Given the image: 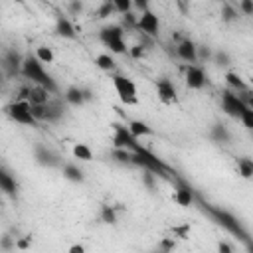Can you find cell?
I'll list each match as a JSON object with an SVG mask.
<instances>
[{
    "label": "cell",
    "instance_id": "obj_25",
    "mask_svg": "<svg viewBox=\"0 0 253 253\" xmlns=\"http://www.w3.org/2000/svg\"><path fill=\"white\" fill-rule=\"evenodd\" d=\"M95 65H97L99 69H103V71H115V67H117L113 55H109V53H99V55L95 57Z\"/></svg>",
    "mask_w": 253,
    "mask_h": 253
},
{
    "label": "cell",
    "instance_id": "obj_36",
    "mask_svg": "<svg viewBox=\"0 0 253 253\" xmlns=\"http://www.w3.org/2000/svg\"><path fill=\"white\" fill-rule=\"evenodd\" d=\"M154 178H156V174L144 170V174H142V184H144L148 190H154Z\"/></svg>",
    "mask_w": 253,
    "mask_h": 253
},
{
    "label": "cell",
    "instance_id": "obj_2",
    "mask_svg": "<svg viewBox=\"0 0 253 253\" xmlns=\"http://www.w3.org/2000/svg\"><path fill=\"white\" fill-rule=\"evenodd\" d=\"M26 79H32L36 85H42L45 87L49 93H57V83L55 79L43 69L42 61L36 57V55H26L24 61H22V71H20Z\"/></svg>",
    "mask_w": 253,
    "mask_h": 253
},
{
    "label": "cell",
    "instance_id": "obj_40",
    "mask_svg": "<svg viewBox=\"0 0 253 253\" xmlns=\"http://www.w3.org/2000/svg\"><path fill=\"white\" fill-rule=\"evenodd\" d=\"M239 8H241V12L245 16H251L253 14V0H241L239 2Z\"/></svg>",
    "mask_w": 253,
    "mask_h": 253
},
{
    "label": "cell",
    "instance_id": "obj_43",
    "mask_svg": "<svg viewBox=\"0 0 253 253\" xmlns=\"http://www.w3.org/2000/svg\"><path fill=\"white\" fill-rule=\"evenodd\" d=\"M130 55H132L134 59H140V57L144 55V45H132V47H130Z\"/></svg>",
    "mask_w": 253,
    "mask_h": 253
},
{
    "label": "cell",
    "instance_id": "obj_7",
    "mask_svg": "<svg viewBox=\"0 0 253 253\" xmlns=\"http://www.w3.org/2000/svg\"><path fill=\"white\" fill-rule=\"evenodd\" d=\"M6 115L14 121V123H20V125H26V126H36L38 121L34 119L32 111H30V103L28 101H14L6 107Z\"/></svg>",
    "mask_w": 253,
    "mask_h": 253
},
{
    "label": "cell",
    "instance_id": "obj_47",
    "mask_svg": "<svg viewBox=\"0 0 253 253\" xmlns=\"http://www.w3.org/2000/svg\"><path fill=\"white\" fill-rule=\"evenodd\" d=\"M16 247L26 249V247H28V239H20V241H16Z\"/></svg>",
    "mask_w": 253,
    "mask_h": 253
},
{
    "label": "cell",
    "instance_id": "obj_24",
    "mask_svg": "<svg viewBox=\"0 0 253 253\" xmlns=\"http://www.w3.org/2000/svg\"><path fill=\"white\" fill-rule=\"evenodd\" d=\"M237 172H239V176L243 180H251L253 178V160L247 158V156L239 158L237 160Z\"/></svg>",
    "mask_w": 253,
    "mask_h": 253
},
{
    "label": "cell",
    "instance_id": "obj_34",
    "mask_svg": "<svg viewBox=\"0 0 253 253\" xmlns=\"http://www.w3.org/2000/svg\"><path fill=\"white\" fill-rule=\"evenodd\" d=\"M111 2H113L115 10H117L119 14H126V12L132 10V0H111Z\"/></svg>",
    "mask_w": 253,
    "mask_h": 253
},
{
    "label": "cell",
    "instance_id": "obj_45",
    "mask_svg": "<svg viewBox=\"0 0 253 253\" xmlns=\"http://www.w3.org/2000/svg\"><path fill=\"white\" fill-rule=\"evenodd\" d=\"M67 251H69V253H83V251H85V247H83L81 243H75V245H71Z\"/></svg>",
    "mask_w": 253,
    "mask_h": 253
},
{
    "label": "cell",
    "instance_id": "obj_14",
    "mask_svg": "<svg viewBox=\"0 0 253 253\" xmlns=\"http://www.w3.org/2000/svg\"><path fill=\"white\" fill-rule=\"evenodd\" d=\"M53 32H55L57 38H63V40H75V38H77V30H75V26H73L71 20L65 18L63 14H57Z\"/></svg>",
    "mask_w": 253,
    "mask_h": 253
},
{
    "label": "cell",
    "instance_id": "obj_10",
    "mask_svg": "<svg viewBox=\"0 0 253 253\" xmlns=\"http://www.w3.org/2000/svg\"><path fill=\"white\" fill-rule=\"evenodd\" d=\"M184 79H186V87L194 89V91H200L208 85L206 71L196 63H188V67L184 69Z\"/></svg>",
    "mask_w": 253,
    "mask_h": 253
},
{
    "label": "cell",
    "instance_id": "obj_37",
    "mask_svg": "<svg viewBox=\"0 0 253 253\" xmlns=\"http://www.w3.org/2000/svg\"><path fill=\"white\" fill-rule=\"evenodd\" d=\"M158 249H160V251H172V249H176V241L166 237V239H162V241L158 243Z\"/></svg>",
    "mask_w": 253,
    "mask_h": 253
},
{
    "label": "cell",
    "instance_id": "obj_27",
    "mask_svg": "<svg viewBox=\"0 0 253 253\" xmlns=\"http://www.w3.org/2000/svg\"><path fill=\"white\" fill-rule=\"evenodd\" d=\"M71 152H73L75 158H79V160H83V162L93 160V152H91V148H89L87 144H83V142H77V144L71 148Z\"/></svg>",
    "mask_w": 253,
    "mask_h": 253
},
{
    "label": "cell",
    "instance_id": "obj_9",
    "mask_svg": "<svg viewBox=\"0 0 253 253\" xmlns=\"http://www.w3.org/2000/svg\"><path fill=\"white\" fill-rule=\"evenodd\" d=\"M243 109H245V103L239 99V95H237L235 91L225 89V91L221 93V111H223L227 117L239 119V115H241Z\"/></svg>",
    "mask_w": 253,
    "mask_h": 253
},
{
    "label": "cell",
    "instance_id": "obj_13",
    "mask_svg": "<svg viewBox=\"0 0 253 253\" xmlns=\"http://www.w3.org/2000/svg\"><path fill=\"white\" fill-rule=\"evenodd\" d=\"M156 95H158V101L162 105H172L178 101V93H176V87L174 83L168 79V77H160L156 81Z\"/></svg>",
    "mask_w": 253,
    "mask_h": 253
},
{
    "label": "cell",
    "instance_id": "obj_29",
    "mask_svg": "<svg viewBox=\"0 0 253 253\" xmlns=\"http://www.w3.org/2000/svg\"><path fill=\"white\" fill-rule=\"evenodd\" d=\"M42 63H53V59H55V55H53V51L47 47V45H40L38 49H36V53H34Z\"/></svg>",
    "mask_w": 253,
    "mask_h": 253
},
{
    "label": "cell",
    "instance_id": "obj_8",
    "mask_svg": "<svg viewBox=\"0 0 253 253\" xmlns=\"http://www.w3.org/2000/svg\"><path fill=\"white\" fill-rule=\"evenodd\" d=\"M174 178H176V184H174V202L182 208H190L194 206V200H196V190L186 182L182 180L180 176H176L174 172Z\"/></svg>",
    "mask_w": 253,
    "mask_h": 253
},
{
    "label": "cell",
    "instance_id": "obj_39",
    "mask_svg": "<svg viewBox=\"0 0 253 253\" xmlns=\"http://www.w3.org/2000/svg\"><path fill=\"white\" fill-rule=\"evenodd\" d=\"M211 55H213V51L208 47V45H202V47H198V59H211Z\"/></svg>",
    "mask_w": 253,
    "mask_h": 253
},
{
    "label": "cell",
    "instance_id": "obj_35",
    "mask_svg": "<svg viewBox=\"0 0 253 253\" xmlns=\"http://www.w3.org/2000/svg\"><path fill=\"white\" fill-rule=\"evenodd\" d=\"M221 18H223V22H233V20H237V12L231 8V6H223L221 8Z\"/></svg>",
    "mask_w": 253,
    "mask_h": 253
},
{
    "label": "cell",
    "instance_id": "obj_49",
    "mask_svg": "<svg viewBox=\"0 0 253 253\" xmlns=\"http://www.w3.org/2000/svg\"><path fill=\"white\" fill-rule=\"evenodd\" d=\"M101 2H109V0H101Z\"/></svg>",
    "mask_w": 253,
    "mask_h": 253
},
{
    "label": "cell",
    "instance_id": "obj_30",
    "mask_svg": "<svg viewBox=\"0 0 253 253\" xmlns=\"http://www.w3.org/2000/svg\"><path fill=\"white\" fill-rule=\"evenodd\" d=\"M115 12H117V10H115V6H113V2H111V0H109V2H101V6H99V10H97L95 18L105 20V18H111Z\"/></svg>",
    "mask_w": 253,
    "mask_h": 253
},
{
    "label": "cell",
    "instance_id": "obj_21",
    "mask_svg": "<svg viewBox=\"0 0 253 253\" xmlns=\"http://www.w3.org/2000/svg\"><path fill=\"white\" fill-rule=\"evenodd\" d=\"M61 174H63L65 180H69V182H73V184H83V180H85L83 170H81L79 166L71 164V162H67V164L61 166Z\"/></svg>",
    "mask_w": 253,
    "mask_h": 253
},
{
    "label": "cell",
    "instance_id": "obj_28",
    "mask_svg": "<svg viewBox=\"0 0 253 253\" xmlns=\"http://www.w3.org/2000/svg\"><path fill=\"white\" fill-rule=\"evenodd\" d=\"M111 158L115 162H119V164H132V152L126 150V148H115Z\"/></svg>",
    "mask_w": 253,
    "mask_h": 253
},
{
    "label": "cell",
    "instance_id": "obj_3",
    "mask_svg": "<svg viewBox=\"0 0 253 253\" xmlns=\"http://www.w3.org/2000/svg\"><path fill=\"white\" fill-rule=\"evenodd\" d=\"M132 164L138 166V168H142V170H148V172H152V174H156V176H162V178H166V176L172 172L170 166L164 164V162H162L154 152H150L146 146H140L138 150L132 152Z\"/></svg>",
    "mask_w": 253,
    "mask_h": 253
},
{
    "label": "cell",
    "instance_id": "obj_20",
    "mask_svg": "<svg viewBox=\"0 0 253 253\" xmlns=\"http://www.w3.org/2000/svg\"><path fill=\"white\" fill-rule=\"evenodd\" d=\"M225 83H227V87H229L231 91H235V93H241V91L251 89L249 83L243 81V77H241L237 71H227V73H225Z\"/></svg>",
    "mask_w": 253,
    "mask_h": 253
},
{
    "label": "cell",
    "instance_id": "obj_5",
    "mask_svg": "<svg viewBox=\"0 0 253 253\" xmlns=\"http://www.w3.org/2000/svg\"><path fill=\"white\" fill-rule=\"evenodd\" d=\"M113 87L121 99L123 105L126 107H132V105H138V91H136V85L132 79H128L126 75H113Z\"/></svg>",
    "mask_w": 253,
    "mask_h": 253
},
{
    "label": "cell",
    "instance_id": "obj_26",
    "mask_svg": "<svg viewBox=\"0 0 253 253\" xmlns=\"http://www.w3.org/2000/svg\"><path fill=\"white\" fill-rule=\"evenodd\" d=\"M101 221L107 223V225H115L117 223V208L109 206V204H103L101 206Z\"/></svg>",
    "mask_w": 253,
    "mask_h": 253
},
{
    "label": "cell",
    "instance_id": "obj_22",
    "mask_svg": "<svg viewBox=\"0 0 253 253\" xmlns=\"http://www.w3.org/2000/svg\"><path fill=\"white\" fill-rule=\"evenodd\" d=\"M128 130L132 132V136L134 138H142V136H150L152 134V128L144 123V121H138V119H132V121H128Z\"/></svg>",
    "mask_w": 253,
    "mask_h": 253
},
{
    "label": "cell",
    "instance_id": "obj_31",
    "mask_svg": "<svg viewBox=\"0 0 253 253\" xmlns=\"http://www.w3.org/2000/svg\"><path fill=\"white\" fill-rule=\"evenodd\" d=\"M211 61H213L217 67H227V65L231 63V57H229V53H227L225 49H219V51H215V53L211 55Z\"/></svg>",
    "mask_w": 253,
    "mask_h": 253
},
{
    "label": "cell",
    "instance_id": "obj_42",
    "mask_svg": "<svg viewBox=\"0 0 253 253\" xmlns=\"http://www.w3.org/2000/svg\"><path fill=\"white\" fill-rule=\"evenodd\" d=\"M69 12L71 14H79L81 10H83V4H81V0H69Z\"/></svg>",
    "mask_w": 253,
    "mask_h": 253
},
{
    "label": "cell",
    "instance_id": "obj_11",
    "mask_svg": "<svg viewBox=\"0 0 253 253\" xmlns=\"http://www.w3.org/2000/svg\"><path fill=\"white\" fill-rule=\"evenodd\" d=\"M34 158L40 166L43 168H55V166H61V158L57 152H53L51 148H47L45 144H36L34 146Z\"/></svg>",
    "mask_w": 253,
    "mask_h": 253
},
{
    "label": "cell",
    "instance_id": "obj_44",
    "mask_svg": "<svg viewBox=\"0 0 253 253\" xmlns=\"http://www.w3.org/2000/svg\"><path fill=\"white\" fill-rule=\"evenodd\" d=\"M217 251H219V253H233V247H231L229 243H225V241H221V243L217 245Z\"/></svg>",
    "mask_w": 253,
    "mask_h": 253
},
{
    "label": "cell",
    "instance_id": "obj_4",
    "mask_svg": "<svg viewBox=\"0 0 253 253\" xmlns=\"http://www.w3.org/2000/svg\"><path fill=\"white\" fill-rule=\"evenodd\" d=\"M99 40L105 47L111 49V53H126V43H125V30L119 24H107L99 30Z\"/></svg>",
    "mask_w": 253,
    "mask_h": 253
},
{
    "label": "cell",
    "instance_id": "obj_23",
    "mask_svg": "<svg viewBox=\"0 0 253 253\" xmlns=\"http://www.w3.org/2000/svg\"><path fill=\"white\" fill-rule=\"evenodd\" d=\"M63 99H65L69 105H73V107H81V105L85 103L81 87H75V85H71V87H67V89H65V93H63Z\"/></svg>",
    "mask_w": 253,
    "mask_h": 253
},
{
    "label": "cell",
    "instance_id": "obj_18",
    "mask_svg": "<svg viewBox=\"0 0 253 253\" xmlns=\"http://www.w3.org/2000/svg\"><path fill=\"white\" fill-rule=\"evenodd\" d=\"M49 91L45 89V87H42V85H36V87H30L28 89V103L30 105H42V103H47L49 101Z\"/></svg>",
    "mask_w": 253,
    "mask_h": 253
},
{
    "label": "cell",
    "instance_id": "obj_32",
    "mask_svg": "<svg viewBox=\"0 0 253 253\" xmlns=\"http://www.w3.org/2000/svg\"><path fill=\"white\" fill-rule=\"evenodd\" d=\"M239 121L243 123V126H245L247 130L253 128V107H251V105H245V109H243L241 115H239Z\"/></svg>",
    "mask_w": 253,
    "mask_h": 253
},
{
    "label": "cell",
    "instance_id": "obj_16",
    "mask_svg": "<svg viewBox=\"0 0 253 253\" xmlns=\"http://www.w3.org/2000/svg\"><path fill=\"white\" fill-rule=\"evenodd\" d=\"M176 51H178V57L182 61H186V63H196L198 61V45L192 40H188V38L178 43Z\"/></svg>",
    "mask_w": 253,
    "mask_h": 253
},
{
    "label": "cell",
    "instance_id": "obj_48",
    "mask_svg": "<svg viewBox=\"0 0 253 253\" xmlns=\"http://www.w3.org/2000/svg\"><path fill=\"white\" fill-rule=\"evenodd\" d=\"M14 2H18V4H24V0H14Z\"/></svg>",
    "mask_w": 253,
    "mask_h": 253
},
{
    "label": "cell",
    "instance_id": "obj_6",
    "mask_svg": "<svg viewBox=\"0 0 253 253\" xmlns=\"http://www.w3.org/2000/svg\"><path fill=\"white\" fill-rule=\"evenodd\" d=\"M111 126H113V140H111V142H113L115 148H126V150L134 152V150H138V148L142 146V144L138 142V138L132 136V132L128 130L126 125L113 123Z\"/></svg>",
    "mask_w": 253,
    "mask_h": 253
},
{
    "label": "cell",
    "instance_id": "obj_19",
    "mask_svg": "<svg viewBox=\"0 0 253 253\" xmlns=\"http://www.w3.org/2000/svg\"><path fill=\"white\" fill-rule=\"evenodd\" d=\"M0 192H4V194L10 196V198H16V194H18V184H16V180H14L4 168H0Z\"/></svg>",
    "mask_w": 253,
    "mask_h": 253
},
{
    "label": "cell",
    "instance_id": "obj_12",
    "mask_svg": "<svg viewBox=\"0 0 253 253\" xmlns=\"http://www.w3.org/2000/svg\"><path fill=\"white\" fill-rule=\"evenodd\" d=\"M136 30H140L142 34L146 36H158V30H160V22H158V16L152 12V10H146V12H140V16L136 18Z\"/></svg>",
    "mask_w": 253,
    "mask_h": 253
},
{
    "label": "cell",
    "instance_id": "obj_15",
    "mask_svg": "<svg viewBox=\"0 0 253 253\" xmlns=\"http://www.w3.org/2000/svg\"><path fill=\"white\" fill-rule=\"evenodd\" d=\"M22 61H24V57H22L16 49H8V51L4 53V57H2V67L6 69V73H8L10 77H14V75H20V71H22Z\"/></svg>",
    "mask_w": 253,
    "mask_h": 253
},
{
    "label": "cell",
    "instance_id": "obj_38",
    "mask_svg": "<svg viewBox=\"0 0 253 253\" xmlns=\"http://www.w3.org/2000/svg\"><path fill=\"white\" fill-rule=\"evenodd\" d=\"M12 247H16L14 237H10V235H2V237H0V249H12Z\"/></svg>",
    "mask_w": 253,
    "mask_h": 253
},
{
    "label": "cell",
    "instance_id": "obj_1",
    "mask_svg": "<svg viewBox=\"0 0 253 253\" xmlns=\"http://www.w3.org/2000/svg\"><path fill=\"white\" fill-rule=\"evenodd\" d=\"M194 204H198V206L202 208V211H204L208 217H211L217 225H221L225 231H229L231 235H235V237L243 239L245 243H249V233H247V229L241 225V221H239L233 213H229L227 210H223V208H219V206H213V204L202 200L198 194H196Z\"/></svg>",
    "mask_w": 253,
    "mask_h": 253
},
{
    "label": "cell",
    "instance_id": "obj_46",
    "mask_svg": "<svg viewBox=\"0 0 253 253\" xmlns=\"http://www.w3.org/2000/svg\"><path fill=\"white\" fill-rule=\"evenodd\" d=\"M81 91H83V99H85V103H87V101H93V91H91V89L85 87V89H81Z\"/></svg>",
    "mask_w": 253,
    "mask_h": 253
},
{
    "label": "cell",
    "instance_id": "obj_33",
    "mask_svg": "<svg viewBox=\"0 0 253 253\" xmlns=\"http://www.w3.org/2000/svg\"><path fill=\"white\" fill-rule=\"evenodd\" d=\"M136 18L138 16H134L132 12H126V14H123V20H121V28L123 30H136Z\"/></svg>",
    "mask_w": 253,
    "mask_h": 253
},
{
    "label": "cell",
    "instance_id": "obj_17",
    "mask_svg": "<svg viewBox=\"0 0 253 253\" xmlns=\"http://www.w3.org/2000/svg\"><path fill=\"white\" fill-rule=\"evenodd\" d=\"M210 138L213 140V142H217V144H229V140H231V132L227 130V126L223 125V123H213V126H211V130H210Z\"/></svg>",
    "mask_w": 253,
    "mask_h": 253
},
{
    "label": "cell",
    "instance_id": "obj_41",
    "mask_svg": "<svg viewBox=\"0 0 253 253\" xmlns=\"http://www.w3.org/2000/svg\"><path fill=\"white\" fill-rule=\"evenodd\" d=\"M132 8H136L138 12H146L150 10V0H132Z\"/></svg>",
    "mask_w": 253,
    "mask_h": 253
}]
</instances>
